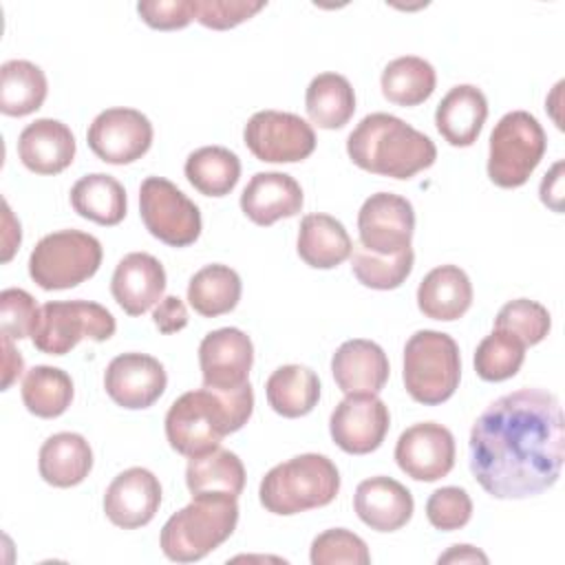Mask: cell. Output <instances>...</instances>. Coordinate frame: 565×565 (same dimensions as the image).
<instances>
[{
  "label": "cell",
  "instance_id": "28",
  "mask_svg": "<svg viewBox=\"0 0 565 565\" xmlns=\"http://www.w3.org/2000/svg\"><path fill=\"white\" fill-rule=\"evenodd\" d=\"M71 205L82 216L97 225L113 227L124 221L128 199L124 185L104 172L84 174L71 188Z\"/></svg>",
  "mask_w": 565,
  "mask_h": 565
},
{
  "label": "cell",
  "instance_id": "26",
  "mask_svg": "<svg viewBox=\"0 0 565 565\" xmlns=\"http://www.w3.org/2000/svg\"><path fill=\"white\" fill-rule=\"evenodd\" d=\"M298 256L313 269H333L353 254L347 227L331 214H307L298 227Z\"/></svg>",
  "mask_w": 565,
  "mask_h": 565
},
{
  "label": "cell",
  "instance_id": "37",
  "mask_svg": "<svg viewBox=\"0 0 565 565\" xmlns=\"http://www.w3.org/2000/svg\"><path fill=\"white\" fill-rule=\"evenodd\" d=\"M525 360V344L508 331L494 329L475 351V371L486 382H503L519 373Z\"/></svg>",
  "mask_w": 565,
  "mask_h": 565
},
{
  "label": "cell",
  "instance_id": "12",
  "mask_svg": "<svg viewBox=\"0 0 565 565\" xmlns=\"http://www.w3.org/2000/svg\"><path fill=\"white\" fill-rule=\"evenodd\" d=\"M152 124L137 108H106L88 126L86 141L97 159L126 166L141 159L152 146Z\"/></svg>",
  "mask_w": 565,
  "mask_h": 565
},
{
  "label": "cell",
  "instance_id": "48",
  "mask_svg": "<svg viewBox=\"0 0 565 565\" xmlns=\"http://www.w3.org/2000/svg\"><path fill=\"white\" fill-rule=\"evenodd\" d=\"M20 241H22L20 223L13 218V214L9 210V203L4 201V252H2V263H7L13 256Z\"/></svg>",
  "mask_w": 565,
  "mask_h": 565
},
{
  "label": "cell",
  "instance_id": "20",
  "mask_svg": "<svg viewBox=\"0 0 565 565\" xmlns=\"http://www.w3.org/2000/svg\"><path fill=\"white\" fill-rule=\"evenodd\" d=\"M358 519L375 532H395L404 527L415 510L413 494L393 477H369L358 483L353 494Z\"/></svg>",
  "mask_w": 565,
  "mask_h": 565
},
{
  "label": "cell",
  "instance_id": "17",
  "mask_svg": "<svg viewBox=\"0 0 565 565\" xmlns=\"http://www.w3.org/2000/svg\"><path fill=\"white\" fill-rule=\"evenodd\" d=\"M254 364V344L236 327L210 331L199 344V366L203 386L230 391L247 384Z\"/></svg>",
  "mask_w": 565,
  "mask_h": 565
},
{
  "label": "cell",
  "instance_id": "31",
  "mask_svg": "<svg viewBox=\"0 0 565 565\" xmlns=\"http://www.w3.org/2000/svg\"><path fill=\"white\" fill-rule=\"evenodd\" d=\"M309 119L324 130L347 126L355 113V93L351 82L340 73L316 75L305 93Z\"/></svg>",
  "mask_w": 565,
  "mask_h": 565
},
{
  "label": "cell",
  "instance_id": "33",
  "mask_svg": "<svg viewBox=\"0 0 565 565\" xmlns=\"http://www.w3.org/2000/svg\"><path fill=\"white\" fill-rule=\"evenodd\" d=\"M49 93L44 71L29 60H9L0 66V110L24 117L42 108Z\"/></svg>",
  "mask_w": 565,
  "mask_h": 565
},
{
  "label": "cell",
  "instance_id": "27",
  "mask_svg": "<svg viewBox=\"0 0 565 565\" xmlns=\"http://www.w3.org/2000/svg\"><path fill=\"white\" fill-rule=\"evenodd\" d=\"M38 468L49 486L73 488L82 483L93 468L90 444L79 433H55L42 444Z\"/></svg>",
  "mask_w": 565,
  "mask_h": 565
},
{
  "label": "cell",
  "instance_id": "40",
  "mask_svg": "<svg viewBox=\"0 0 565 565\" xmlns=\"http://www.w3.org/2000/svg\"><path fill=\"white\" fill-rule=\"evenodd\" d=\"M309 558L313 565H366L371 563V554L366 543L351 530L344 527H331L320 532L311 541Z\"/></svg>",
  "mask_w": 565,
  "mask_h": 565
},
{
  "label": "cell",
  "instance_id": "11",
  "mask_svg": "<svg viewBox=\"0 0 565 565\" xmlns=\"http://www.w3.org/2000/svg\"><path fill=\"white\" fill-rule=\"evenodd\" d=\"M243 141L258 161L296 163L316 150V132L302 117L285 110H258L245 128Z\"/></svg>",
  "mask_w": 565,
  "mask_h": 565
},
{
  "label": "cell",
  "instance_id": "29",
  "mask_svg": "<svg viewBox=\"0 0 565 565\" xmlns=\"http://www.w3.org/2000/svg\"><path fill=\"white\" fill-rule=\"evenodd\" d=\"M265 395L274 413L289 419L305 417L320 399V380L309 366L285 364L267 377Z\"/></svg>",
  "mask_w": 565,
  "mask_h": 565
},
{
  "label": "cell",
  "instance_id": "18",
  "mask_svg": "<svg viewBox=\"0 0 565 565\" xmlns=\"http://www.w3.org/2000/svg\"><path fill=\"white\" fill-rule=\"evenodd\" d=\"M161 505V483L148 468L135 466L119 472L104 494L108 521L124 530L148 525Z\"/></svg>",
  "mask_w": 565,
  "mask_h": 565
},
{
  "label": "cell",
  "instance_id": "42",
  "mask_svg": "<svg viewBox=\"0 0 565 565\" xmlns=\"http://www.w3.org/2000/svg\"><path fill=\"white\" fill-rule=\"evenodd\" d=\"M38 316L40 307L35 305V298L29 291L9 287L0 294L2 335H9L13 340L29 338L33 333Z\"/></svg>",
  "mask_w": 565,
  "mask_h": 565
},
{
  "label": "cell",
  "instance_id": "25",
  "mask_svg": "<svg viewBox=\"0 0 565 565\" xmlns=\"http://www.w3.org/2000/svg\"><path fill=\"white\" fill-rule=\"evenodd\" d=\"M472 305V282L457 265L430 269L417 287V307L430 320L452 322Z\"/></svg>",
  "mask_w": 565,
  "mask_h": 565
},
{
  "label": "cell",
  "instance_id": "43",
  "mask_svg": "<svg viewBox=\"0 0 565 565\" xmlns=\"http://www.w3.org/2000/svg\"><path fill=\"white\" fill-rule=\"evenodd\" d=\"M267 2L249 0H194V20L214 31H227L254 18Z\"/></svg>",
  "mask_w": 565,
  "mask_h": 565
},
{
  "label": "cell",
  "instance_id": "38",
  "mask_svg": "<svg viewBox=\"0 0 565 565\" xmlns=\"http://www.w3.org/2000/svg\"><path fill=\"white\" fill-rule=\"evenodd\" d=\"M413 263L415 254L411 247L393 256H380L364 247H358L351 258V271L360 285L377 291H388L397 289L411 276Z\"/></svg>",
  "mask_w": 565,
  "mask_h": 565
},
{
  "label": "cell",
  "instance_id": "10",
  "mask_svg": "<svg viewBox=\"0 0 565 565\" xmlns=\"http://www.w3.org/2000/svg\"><path fill=\"white\" fill-rule=\"evenodd\" d=\"M139 214L146 230L170 247H188L201 236L199 205L163 177L141 181Z\"/></svg>",
  "mask_w": 565,
  "mask_h": 565
},
{
  "label": "cell",
  "instance_id": "14",
  "mask_svg": "<svg viewBox=\"0 0 565 565\" xmlns=\"http://www.w3.org/2000/svg\"><path fill=\"white\" fill-rule=\"evenodd\" d=\"M388 426V406L375 393L347 395L329 417L331 439L349 455H369L377 450Z\"/></svg>",
  "mask_w": 565,
  "mask_h": 565
},
{
  "label": "cell",
  "instance_id": "5",
  "mask_svg": "<svg viewBox=\"0 0 565 565\" xmlns=\"http://www.w3.org/2000/svg\"><path fill=\"white\" fill-rule=\"evenodd\" d=\"M238 523V503L230 494H196L161 527V552L177 563H194L225 543Z\"/></svg>",
  "mask_w": 565,
  "mask_h": 565
},
{
  "label": "cell",
  "instance_id": "47",
  "mask_svg": "<svg viewBox=\"0 0 565 565\" xmlns=\"http://www.w3.org/2000/svg\"><path fill=\"white\" fill-rule=\"evenodd\" d=\"M2 344H4V377H2V391H7L13 380L24 371V362L22 355L13 349V338L2 335Z\"/></svg>",
  "mask_w": 565,
  "mask_h": 565
},
{
  "label": "cell",
  "instance_id": "9",
  "mask_svg": "<svg viewBox=\"0 0 565 565\" xmlns=\"http://www.w3.org/2000/svg\"><path fill=\"white\" fill-rule=\"evenodd\" d=\"M117 329L113 313L90 300H51L40 307L31 340L49 355H64L82 340L104 342Z\"/></svg>",
  "mask_w": 565,
  "mask_h": 565
},
{
  "label": "cell",
  "instance_id": "45",
  "mask_svg": "<svg viewBox=\"0 0 565 565\" xmlns=\"http://www.w3.org/2000/svg\"><path fill=\"white\" fill-rule=\"evenodd\" d=\"M152 320H154V327L161 333L170 335V333H177V331L185 329V324H188V309H185V305H183V300L179 296H166L154 307Z\"/></svg>",
  "mask_w": 565,
  "mask_h": 565
},
{
  "label": "cell",
  "instance_id": "24",
  "mask_svg": "<svg viewBox=\"0 0 565 565\" xmlns=\"http://www.w3.org/2000/svg\"><path fill=\"white\" fill-rule=\"evenodd\" d=\"M488 119V99L481 88L472 84L452 86L435 110V126L439 135L455 148H468L479 139Z\"/></svg>",
  "mask_w": 565,
  "mask_h": 565
},
{
  "label": "cell",
  "instance_id": "36",
  "mask_svg": "<svg viewBox=\"0 0 565 565\" xmlns=\"http://www.w3.org/2000/svg\"><path fill=\"white\" fill-rule=\"evenodd\" d=\"M73 380L57 366L38 364L22 380V402L26 411L42 419H53L66 413L73 402Z\"/></svg>",
  "mask_w": 565,
  "mask_h": 565
},
{
  "label": "cell",
  "instance_id": "16",
  "mask_svg": "<svg viewBox=\"0 0 565 565\" xmlns=\"http://www.w3.org/2000/svg\"><path fill=\"white\" fill-rule=\"evenodd\" d=\"M168 375L163 364L148 353H119L104 373V388L108 397L128 411L152 406L166 391Z\"/></svg>",
  "mask_w": 565,
  "mask_h": 565
},
{
  "label": "cell",
  "instance_id": "32",
  "mask_svg": "<svg viewBox=\"0 0 565 565\" xmlns=\"http://www.w3.org/2000/svg\"><path fill=\"white\" fill-rule=\"evenodd\" d=\"M243 294L241 276L221 263L201 267L188 282V302L203 318L230 313Z\"/></svg>",
  "mask_w": 565,
  "mask_h": 565
},
{
  "label": "cell",
  "instance_id": "15",
  "mask_svg": "<svg viewBox=\"0 0 565 565\" xmlns=\"http://www.w3.org/2000/svg\"><path fill=\"white\" fill-rule=\"evenodd\" d=\"M395 461L415 481H437L455 466V437L437 422L413 424L395 444Z\"/></svg>",
  "mask_w": 565,
  "mask_h": 565
},
{
  "label": "cell",
  "instance_id": "34",
  "mask_svg": "<svg viewBox=\"0 0 565 565\" xmlns=\"http://www.w3.org/2000/svg\"><path fill=\"white\" fill-rule=\"evenodd\" d=\"M437 84L433 64L417 55H402L391 60L380 77L382 95L395 106H419L424 104Z\"/></svg>",
  "mask_w": 565,
  "mask_h": 565
},
{
  "label": "cell",
  "instance_id": "39",
  "mask_svg": "<svg viewBox=\"0 0 565 565\" xmlns=\"http://www.w3.org/2000/svg\"><path fill=\"white\" fill-rule=\"evenodd\" d=\"M550 327H552L550 311L541 302L530 298H516L505 302L494 318V329L512 333L525 347H534L541 340H545L550 333Z\"/></svg>",
  "mask_w": 565,
  "mask_h": 565
},
{
  "label": "cell",
  "instance_id": "3",
  "mask_svg": "<svg viewBox=\"0 0 565 565\" xmlns=\"http://www.w3.org/2000/svg\"><path fill=\"white\" fill-rule=\"evenodd\" d=\"M349 159L380 177L411 179L437 159L433 139L388 113L366 115L347 137Z\"/></svg>",
  "mask_w": 565,
  "mask_h": 565
},
{
  "label": "cell",
  "instance_id": "2",
  "mask_svg": "<svg viewBox=\"0 0 565 565\" xmlns=\"http://www.w3.org/2000/svg\"><path fill=\"white\" fill-rule=\"evenodd\" d=\"M254 411L252 384L238 388H194L172 402L166 413V437L183 457H199L218 448L221 439L241 430Z\"/></svg>",
  "mask_w": 565,
  "mask_h": 565
},
{
  "label": "cell",
  "instance_id": "30",
  "mask_svg": "<svg viewBox=\"0 0 565 565\" xmlns=\"http://www.w3.org/2000/svg\"><path fill=\"white\" fill-rule=\"evenodd\" d=\"M185 486L196 494H230L236 497L245 488V466L236 452L214 448L205 455L190 457L185 468Z\"/></svg>",
  "mask_w": 565,
  "mask_h": 565
},
{
  "label": "cell",
  "instance_id": "8",
  "mask_svg": "<svg viewBox=\"0 0 565 565\" xmlns=\"http://www.w3.org/2000/svg\"><path fill=\"white\" fill-rule=\"evenodd\" d=\"M104 258L102 243L79 230L42 236L29 256V276L44 291L77 287L97 274Z\"/></svg>",
  "mask_w": 565,
  "mask_h": 565
},
{
  "label": "cell",
  "instance_id": "1",
  "mask_svg": "<svg viewBox=\"0 0 565 565\" xmlns=\"http://www.w3.org/2000/svg\"><path fill=\"white\" fill-rule=\"evenodd\" d=\"M563 457V408L545 388L501 395L470 430V472L494 499H527L550 490L561 477Z\"/></svg>",
  "mask_w": 565,
  "mask_h": 565
},
{
  "label": "cell",
  "instance_id": "44",
  "mask_svg": "<svg viewBox=\"0 0 565 565\" xmlns=\"http://www.w3.org/2000/svg\"><path fill=\"white\" fill-rule=\"evenodd\" d=\"M137 13L150 29L177 31L194 20V0H146L137 4Z\"/></svg>",
  "mask_w": 565,
  "mask_h": 565
},
{
  "label": "cell",
  "instance_id": "22",
  "mask_svg": "<svg viewBox=\"0 0 565 565\" xmlns=\"http://www.w3.org/2000/svg\"><path fill=\"white\" fill-rule=\"evenodd\" d=\"M331 373L338 388L347 395L380 393L388 382V358L384 349L364 338L342 342L331 358Z\"/></svg>",
  "mask_w": 565,
  "mask_h": 565
},
{
  "label": "cell",
  "instance_id": "21",
  "mask_svg": "<svg viewBox=\"0 0 565 565\" xmlns=\"http://www.w3.org/2000/svg\"><path fill=\"white\" fill-rule=\"evenodd\" d=\"M305 196L300 183L287 172H256L243 194L241 210L243 214L260 225L269 227L280 218L296 216L302 210Z\"/></svg>",
  "mask_w": 565,
  "mask_h": 565
},
{
  "label": "cell",
  "instance_id": "4",
  "mask_svg": "<svg viewBox=\"0 0 565 565\" xmlns=\"http://www.w3.org/2000/svg\"><path fill=\"white\" fill-rule=\"evenodd\" d=\"M340 492V472L327 455L305 452L274 466L258 486L260 505L280 516H291L329 505Z\"/></svg>",
  "mask_w": 565,
  "mask_h": 565
},
{
  "label": "cell",
  "instance_id": "46",
  "mask_svg": "<svg viewBox=\"0 0 565 565\" xmlns=\"http://www.w3.org/2000/svg\"><path fill=\"white\" fill-rule=\"evenodd\" d=\"M563 161H556L554 168L543 177L539 194L541 201L554 212H563Z\"/></svg>",
  "mask_w": 565,
  "mask_h": 565
},
{
  "label": "cell",
  "instance_id": "23",
  "mask_svg": "<svg viewBox=\"0 0 565 565\" xmlns=\"http://www.w3.org/2000/svg\"><path fill=\"white\" fill-rule=\"evenodd\" d=\"M75 150L71 128L51 117L31 121L18 137V157L35 174H60L73 163Z\"/></svg>",
  "mask_w": 565,
  "mask_h": 565
},
{
  "label": "cell",
  "instance_id": "19",
  "mask_svg": "<svg viewBox=\"0 0 565 565\" xmlns=\"http://www.w3.org/2000/svg\"><path fill=\"white\" fill-rule=\"evenodd\" d=\"M163 291L166 269L152 254L130 252L117 263L110 294L128 316H141L152 309L163 298Z\"/></svg>",
  "mask_w": 565,
  "mask_h": 565
},
{
  "label": "cell",
  "instance_id": "7",
  "mask_svg": "<svg viewBox=\"0 0 565 565\" xmlns=\"http://www.w3.org/2000/svg\"><path fill=\"white\" fill-rule=\"evenodd\" d=\"M547 148L543 126L527 110L505 113L490 132L488 177L494 185L512 190L527 183Z\"/></svg>",
  "mask_w": 565,
  "mask_h": 565
},
{
  "label": "cell",
  "instance_id": "41",
  "mask_svg": "<svg viewBox=\"0 0 565 565\" xmlns=\"http://www.w3.org/2000/svg\"><path fill=\"white\" fill-rule=\"evenodd\" d=\"M426 516L435 530H461L472 516V499L463 488L446 486L435 490L426 501Z\"/></svg>",
  "mask_w": 565,
  "mask_h": 565
},
{
  "label": "cell",
  "instance_id": "13",
  "mask_svg": "<svg viewBox=\"0 0 565 565\" xmlns=\"http://www.w3.org/2000/svg\"><path fill=\"white\" fill-rule=\"evenodd\" d=\"M415 210L408 199L393 192L371 194L358 212L360 245L380 256H393L411 247Z\"/></svg>",
  "mask_w": 565,
  "mask_h": 565
},
{
  "label": "cell",
  "instance_id": "49",
  "mask_svg": "<svg viewBox=\"0 0 565 565\" xmlns=\"http://www.w3.org/2000/svg\"><path fill=\"white\" fill-rule=\"evenodd\" d=\"M488 563V556L472 545H452L446 554L439 556V563Z\"/></svg>",
  "mask_w": 565,
  "mask_h": 565
},
{
  "label": "cell",
  "instance_id": "6",
  "mask_svg": "<svg viewBox=\"0 0 565 565\" xmlns=\"http://www.w3.org/2000/svg\"><path fill=\"white\" fill-rule=\"evenodd\" d=\"M402 380L406 393L424 406H437L450 399L461 380L457 342L441 331H415L404 347Z\"/></svg>",
  "mask_w": 565,
  "mask_h": 565
},
{
  "label": "cell",
  "instance_id": "35",
  "mask_svg": "<svg viewBox=\"0 0 565 565\" xmlns=\"http://www.w3.org/2000/svg\"><path fill=\"white\" fill-rule=\"evenodd\" d=\"M185 179L205 196L230 194L241 179V159L223 146H203L188 154Z\"/></svg>",
  "mask_w": 565,
  "mask_h": 565
}]
</instances>
